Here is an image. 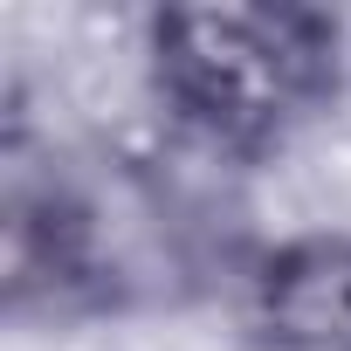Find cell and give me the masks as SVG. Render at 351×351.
I'll use <instances>...</instances> for the list:
<instances>
[{
  "mask_svg": "<svg viewBox=\"0 0 351 351\" xmlns=\"http://www.w3.org/2000/svg\"><path fill=\"white\" fill-rule=\"evenodd\" d=\"M138 83L180 152L262 172L344 104L351 21L310 0L152 8L138 21Z\"/></svg>",
  "mask_w": 351,
  "mask_h": 351,
  "instance_id": "cell-1",
  "label": "cell"
},
{
  "mask_svg": "<svg viewBox=\"0 0 351 351\" xmlns=\"http://www.w3.org/2000/svg\"><path fill=\"white\" fill-rule=\"evenodd\" d=\"M0 303L14 324H97L138 303L117 214L56 152H35L21 104L8 110V193H0Z\"/></svg>",
  "mask_w": 351,
  "mask_h": 351,
  "instance_id": "cell-2",
  "label": "cell"
},
{
  "mask_svg": "<svg viewBox=\"0 0 351 351\" xmlns=\"http://www.w3.org/2000/svg\"><path fill=\"white\" fill-rule=\"evenodd\" d=\"M248 351H351V228H289L221 262Z\"/></svg>",
  "mask_w": 351,
  "mask_h": 351,
  "instance_id": "cell-3",
  "label": "cell"
}]
</instances>
